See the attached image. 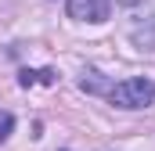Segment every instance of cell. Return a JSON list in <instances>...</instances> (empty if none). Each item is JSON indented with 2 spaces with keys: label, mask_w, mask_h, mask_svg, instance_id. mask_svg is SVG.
Instances as JSON below:
<instances>
[{
  "label": "cell",
  "mask_w": 155,
  "mask_h": 151,
  "mask_svg": "<svg viewBox=\"0 0 155 151\" xmlns=\"http://www.w3.org/2000/svg\"><path fill=\"white\" fill-rule=\"evenodd\" d=\"M108 101H112L116 108H126V112L148 108L155 101V83L152 79H123L116 86H108Z\"/></svg>",
  "instance_id": "6da1fadb"
},
{
  "label": "cell",
  "mask_w": 155,
  "mask_h": 151,
  "mask_svg": "<svg viewBox=\"0 0 155 151\" xmlns=\"http://www.w3.org/2000/svg\"><path fill=\"white\" fill-rule=\"evenodd\" d=\"M65 11H69V18H76V22L97 25V22H105V18L112 14V0H65Z\"/></svg>",
  "instance_id": "7a4b0ae2"
},
{
  "label": "cell",
  "mask_w": 155,
  "mask_h": 151,
  "mask_svg": "<svg viewBox=\"0 0 155 151\" xmlns=\"http://www.w3.org/2000/svg\"><path fill=\"white\" fill-rule=\"evenodd\" d=\"M18 83H22V86H33V83H58V76H54V69H40V72L22 69V72H18Z\"/></svg>",
  "instance_id": "3957f363"
},
{
  "label": "cell",
  "mask_w": 155,
  "mask_h": 151,
  "mask_svg": "<svg viewBox=\"0 0 155 151\" xmlns=\"http://www.w3.org/2000/svg\"><path fill=\"white\" fill-rule=\"evenodd\" d=\"M79 86H83V90H90V94H101V90H105V83H101V72H83Z\"/></svg>",
  "instance_id": "277c9868"
},
{
  "label": "cell",
  "mask_w": 155,
  "mask_h": 151,
  "mask_svg": "<svg viewBox=\"0 0 155 151\" xmlns=\"http://www.w3.org/2000/svg\"><path fill=\"white\" fill-rule=\"evenodd\" d=\"M11 130H15V115H11V112H0V140H7Z\"/></svg>",
  "instance_id": "5b68a950"
}]
</instances>
